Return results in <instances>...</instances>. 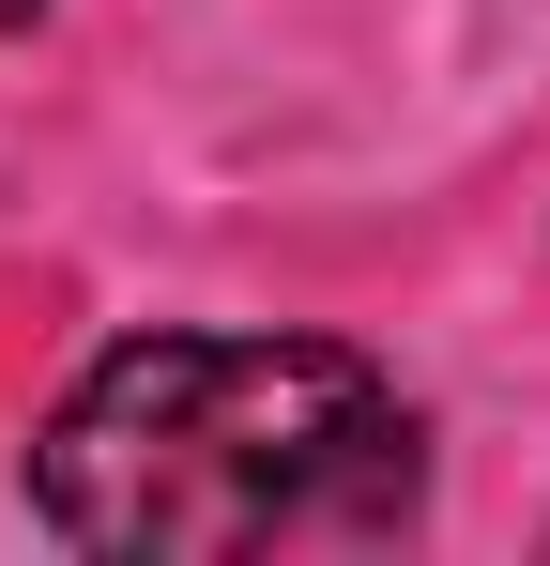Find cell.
<instances>
[{"mask_svg": "<svg viewBox=\"0 0 550 566\" xmlns=\"http://www.w3.org/2000/svg\"><path fill=\"white\" fill-rule=\"evenodd\" d=\"M31 15H46V0H0V31H31Z\"/></svg>", "mask_w": 550, "mask_h": 566, "instance_id": "cell-2", "label": "cell"}, {"mask_svg": "<svg viewBox=\"0 0 550 566\" xmlns=\"http://www.w3.org/2000/svg\"><path fill=\"white\" fill-rule=\"evenodd\" d=\"M429 490L413 398L337 337H123L31 429V521L107 566L367 552Z\"/></svg>", "mask_w": 550, "mask_h": 566, "instance_id": "cell-1", "label": "cell"}]
</instances>
